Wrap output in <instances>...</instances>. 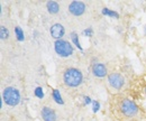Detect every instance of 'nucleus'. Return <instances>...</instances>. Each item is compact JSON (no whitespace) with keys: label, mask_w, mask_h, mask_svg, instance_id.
Masks as SVG:
<instances>
[{"label":"nucleus","mask_w":146,"mask_h":121,"mask_svg":"<svg viewBox=\"0 0 146 121\" xmlns=\"http://www.w3.org/2000/svg\"><path fill=\"white\" fill-rule=\"evenodd\" d=\"M63 81L65 83L66 87H76L81 85V83L83 82V75L82 72L80 69L70 67L66 69L64 74H63Z\"/></svg>","instance_id":"1"},{"label":"nucleus","mask_w":146,"mask_h":121,"mask_svg":"<svg viewBox=\"0 0 146 121\" xmlns=\"http://www.w3.org/2000/svg\"><path fill=\"white\" fill-rule=\"evenodd\" d=\"M2 100L6 102L7 105L16 106L20 102V93L17 89L13 87H6L2 92Z\"/></svg>","instance_id":"2"},{"label":"nucleus","mask_w":146,"mask_h":121,"mask_svg":"<svg viewBox=\"0 0 146 121\" xmlns=\"http://www.w3.org/2000/svg\"><path fill=\"white\" fill-rule=\"evenodd\" d=\"M54 50L56 54L61 57H69L71 56L74 52L73 46L71 45V43H69L68 40L64 39H58L55 40L54 43Z\"/></svg>","instance_id":"3"},{"label":"nucleus","mask_w":146,"mask_h":121,"mask_svg":"<svg viewBox=\"0 0 146 121\" xmlns=\"http://www.w3.org/2000/svg\"><path fill=\"white\" fill-rule=\"evenodd\" d=\"M120 111L126 117H134L138 112V106L133 100L126 99L120 104Z\"/></svg>","instance_id":"4"},{"label":"nucleus","mask_w":146,"mask_h":121,"mask_svg":"<svg viewBox=\"0 0 146 121\" xmlns=\"http://www.w3.org/2000/svg\"><path fill=\"white\" fill-rule=\"evenodd\" d=\"M108 82H109L110 87L116 89V90H120L125 85V79L119 73H111V74H109L108 75Z\"/></svg>","instance_id":"5"},{"label":"nucleus","mask_w":146,"mask_h":121,"mask_svg":"<svg viewBox=\"0 0 146 121\" xmlns=\"http://www.w3.org/2000/svg\"><path fill=\"white\" fill-rule=\"evenodd\" d=\"M69 11L72 14L73 16H82L86 11V5L82 1H72L69 5Z\"/></svg>","instance_id":"6"},{"label":"nucleus","mask_w":146,"mask_h":121,"mask_svg":"<svg viewBox=\"0 0 146 121\" xmlns=\"http://www.w3.org/2000/svg\"><path fill=\"white\" fill-rule=\"evenodd\" d=\"M50 33H51V36H52L54 39L58 40V39H62V37L64 36L65 29H64V27H63L61 24H54V25L51 27Z\"/></svg>","instance_id":"7"},{"label":"nucleus","mask_w":146,"mask_h":121,"mask_svg":"<svg viewBox=\"0 0 146 121\" xmlns=\"http://www.w3.org/2000/svg\"><path fill=\"white\" fill-rule=\"evenodd\" d=\"M40 116L42 119L44 121H56V113L53 109H51L50 106H43L42 111H40Z\"/></svg>","instance_id":"8"},{"label":"nucleus","mask_w":146,"mask_h":121,"mask_svg":"<svg viewBox=\"0 0 146 121\" xmlns=\"http://www.w3.org/2000/svg\"><path fill=\"white\" fill-rule=\"evenodd\" d=\"M92 73L97 76V77H104L107 75V67L105 64L102 63H96L92 66Z\"/></svg>","instance_id":"9"},{"label":"nucleus","mask_w":146,"mask_h":121,"mask_svg":"<svg viewBox=\"0 0 146 121\" xmlns=\"http://www.w3.org/2000/svg\"><path fill=\"white\" fill-rule=\"evenodd\" d=\"M46 8H47V10H48L50 14H57L58 10H60V5L56 1L50 0V1L46 2Z\"/></svg>","instance_id":"10"},{"label":"nucleus","mask_w":146,"mask_h":121,"mask_svg":"<svg viewBox=\"0 0 146 121\" xmlns=\"http://www.w3.org/2000/svg\"><path fill=\"white\" fill-rule=\"evenodd\" d=\"M52 95H53V99H54V101L57 104H64V101H63V99H62V95H61V93H60V91H58V90L54 89V90H53V93H52Z\"/></svg>","instance_id":"11"},{"label":"nucleus","mask_w":146,"mask_h":121,"mask_svg":"<svg viewBox=\"0 0 146 121\" xmlns=\"http://www.w3.org/2000/svg\"><path fill=\"white\" fill-rule=\"evenodd\" d=\"M102 14H104V15H106V16H110V17L119 18L118 13L112 11V10H110V9H108V8H104V9H102Z\"/></svg>","instance_id":"12"},{"label":"nucleus","mask_w":146,"mask_h":121,"mask_svg":"<svg viewBox=\"0 0 146 121\" xmlns=\"http://www.w3.org/2000/svg\"><path fill=\"white\" fill-rule=\"evenodd\" d=\"M71 39H72V42L74 43V45H75L79 50L82 51V47H81V45H80V40H79V37H78V34H76V33H71Z\"/></svg>","instance_id":"13"},{"label":"nucleus","mask_w":146,"mask_h":121,"mask_svg":"<svg viewBox=\"0 0 146 121\" xmlns=\"http://www.w3.org/2000/svg\"><path fill=\"white\" fill-rule=\"evenodd\" d=\"M0 36H1V39H8L9 38V30L5 26L0 27Z\"/></svg>","instance_id":"14"},{"label":"nucleus","mask_w":146,"mask_h":121,"mask_svg":"<svg viewBox=\"0 0 146 121\" xmlns=\"http://www.w3.org/2000/svg\"><path fill=\"white\" fill-rule=\"evenodd\" d=\"M15 34H16V36H17V39H18L19 42H23V40L25 39L24 32L21 30V28H20V27H16V28H15Z\"/></svg>","instance_id":"15"},{"label":"nucleus","mask_w":146,"mask_h":121,"mask_svg":"<svg viewBox=\"0 0 146 121\" xmlns=\"http://www.w3.org/2000/svg\"><path fill=\"white\" fill-rule=\"evenodd\" d=\"M35 95L38 97L39 99H42L43 97H44V93H43V89L42 87H36V90H35Z\"/></svg>","instance_id":"16"},{"label":"nucleus","mask_w":146,"mask_h":121,"mask_svg":"<svg viewBox=\"0 0 146 121\" xmlns=\"http://www.w3.org/2000/svg\"><path fill=\"white\" fill-rule=\"evenodd\" d=\"M92 103H93V112H97L99 110V108H100V104H99L98 101H93Z\"/></svg>","instance_id":"17"},{"label":"nucleus","mask_w":146,"mask_h":121,"mask_svg":"<svg viewBox=\"0 0 146 121\" xmlns=\"http://www.w3.org/2000/svg\"><path fill=\"white\" fill-rule=\"evenodd\" d=\"M84 34L87 35V36H91V35H92V29H91V28H88L87 30H84Z\"/></svg>","instance_id":"18"},{"label":"nucleus","mask_w":146,"mask_h":121,"mask_svg":"<svg viewBox=\"0 0 146 121\" xmlns=\"http://www.w3.org/2000/svg\"><path fill=\"white\" fill-rule=\"evenodd\" d=\"M90 102H91L90 98H89V97H86V98H84V103H86V104H89Z\"/></svg>","instance_id":"19"},{"label":"nucleus","mask_w":146,"mask_h":121,"mask_svg":"<svg viewBox=\"0 0 146 121\" xmlns=\"http://www.w3.org/2000/svg\"><path fill=\"white\" fill-rule=\"evenodd\" d=\"M144 34L146 35V25H145V27H144Z\"/></svg>","instance_id":"20"},{"label":"nucleus","mask_w":146,"mask_h":121,"mask_svg":"<svg viewBox=\"0 0 146 121\" xmlns=\"http://www.w3.org/2000/svg\"><path fill=\"white\" fill-rule=\"evenodd\" d=\"M145 93H146V87H145Z\"/></svg>","instance_id":"21"}]
</instances>
